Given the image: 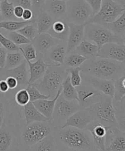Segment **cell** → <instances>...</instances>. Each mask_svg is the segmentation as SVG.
I'll list each match as a JSON object with an SVG mask.
<instances>
[{"label":"cell","mask_w":125,"mask_h":151,"mask_svg":"<svg viewBox=\"0 0 125 151\" xmlns=\"http://www.w3.org/2000/svg\"><path fill=\"white\" fill-rule=\"evenodd\" d=\"M53 135L60 150H97L87 129L66 126L57 129Z\"/></svg>","instance_id":"obj_1"},{"label":"cell","mask_w":125,"mask_h":151,"mask_svg":"<svg viewBox=\"0 0 125 151\" xmlns=\"http://www.w3.org/2000/svg\"><path fill=\"white\" fill-rule=\"evenodd\" d=\"M81 72L104 79L115 80L125 76V63L97 56L81 65Z\"/></svg>","instance_id":"obj_2"},{"label":"cell","mask_w":125,"mask_h":151,"mask_svg":"<svg viewBox=\"0 0 125 151\" xmlns=\"http://www.w3.org/2000/svg\"><path fill=\"white\" fill-rule=\"evenodd\" d=\"M51 119L46 121H35L25 125L17 132V142L20 149L29 150L31 146L39 142L57 129Z\"/></svg>","instance_id":"obj_3"},{"label":"cell","mask_w":125,"mask_h":151,"mask_svg":"<svg viewBox=\"0 0 125 151\" xmlns=\"http://www.w3.org/2000/svg\"><path fill=\"white\" fill-rule=\"evenodd\" d=\"M69 73L64 65H50L34 86L45 95L54 98Z\"/></svg>","instance_id":"obj_4"},{"label":"cell","mask_w":125,"mask_h":151,"mask_svg":"<svg viewBox=\"0 0 125 151\" xmlns=\"http://www.w3.org/2000/svg\"><path fill=\"white\" fill-rule=\"evenodd\" d=\"M84 40L92 42L97 45L98 50L105 43L113 42L124 44L125 40L113 34L104 25L94 23L85 24Z\"/></svg>","instance_id":"obj_5"},{"label":"cell","mask_w":125,"mask_h":151,"mask_svg":"<svg viewBox=\"0 0 125 151\" xmlns=\"http://www.w3.org/2000/svg\"><path fill=\"white\" fill-rule=\"evenodd\" d=\"M92 16V9L85 0H70L66 2V20L68 22L85 24Z\"/></svg>","instance_id":"obj_6"},{"label":"cell","mask_w":125,"mask_h":151,"mask_svg":"<svg viewBox=\"0 0 125 151\" xmlns=\"http://www.w3.org/2000/svg\"><path fill=\"white\" fill-rule=\"evenodd\" d=\"M80 109L78 101L67 100L61 94L56 102L50 119L57 128H61L66 120Z\"/></svg>","instance_id":"obj_7"},{"label":"cell","mask_w":125,"mask_h":151,"mask_svg":"<svg viewBox=\"0 0 125 151\" xmlns=\"http://www.w3.org/2000/svg\"><path fill=\"white\" fill-rule=\"evenodd\" d=\"M94 119L105 126H116L115 110L112 104V98L107 96L101 101L86 109Z\"/></svg>","instance_id":"obj_8"},{"label":"cell","mask_w":125,"mask_h":151,"mask_svg":"<svg viewBox=\"0 0 125 151\" xmlns=\"http://www.w3.org/2000/svg\"><path fill=\"white\" fill-rule=\"evenodd\" d=\"M124 11L125 7L114 0H103L99 11L93 15L87 23H94L104 25L116 20Z\"/></svg>","instance_id":"obj_9"},{"label":"cell","mask_w":125,"mask_h":151,"mask_svg":"<svg viewBox=\"0 0 125 151\" xmlns=\"http://www.w3.org/2000/svg\"><path fill=\"white\" fill-rule=\"evenodd\" d=\"M76 88L81 109H87L107 96L89 84L82 81L80 86L76 87Z\"/></svg>","instance_id":"obj_10"},{"label":"cell","mask_w":125,"mask_h":151,"mask_svg":"<svg viewBox=\"0 0 125 151\" xmlns=\"http://www.w3.org/2000/svg\"><path fill=\"white\" fill-rule=\"evenodd\" d=\"M8 76H12L16 79L18 82L17 90L21 88H26L29 84L30 74L28 71V65L26 59L18 67L10 69H0V81L5 80Z\"/></svg>","instance_id":"obj_11"},{"label":"cell","mask_w":125,"mask_h":151,"mask_svg":"<svg viewBox=\"0 0 125 151\" xmlns=\"http://www.w3.org/2000/svg\"><path fill=\"white\" fill-rule=\"evenodd\" d=\"M104 150L125 151V132L116 126H110L105 135Z\"/></svg>","instance_id":"obj_12"},{"label":"cell","mask_w":125,"mask_h":151,"mask_svg":"<svg viewBox=\"0 0 125 151\" xmlns=\"http://www.w3.org/2000/svg\"><path fill=\"white\" fill-rule=\"evenodd\" d=\"M15 141H17V129L9 122L4 120L0 127V151H7L17 149Z\"/></svg>","instance_id":"obj_13"},{"label":"cell","mask_w":125,"mask_h":151,"mask_svg":"<svg viewBox=\"0 0 125 151\" xmlns=\"http://www.w3.org/2000/svg\"><path fill=\"white\" fill-rule=\"evenodd\" d=\"M82 81L101 91L104 94L113 98L114 95V82L113 80L95 78L81 72Z\"/></svg>","instance_id":"obj_14"},{"label":"cell","mask_w":125,"mask_h":151,"mask_svg":"<svg viewBox=\"0 0 125 151\" xmlns=\"http://www.w3.org/2000/svg\"><path fill=\"white\" fill-rule=\"evenodd\" d=\"M98 56L121 62H125V45L117 43L103 45L98 51Z\"/></svg>","instance_id":"obj_15"},{"label":"cell","mask_w":125,"mask_h":151,"mask_svg":"<svg viewBox=\"0 0 125 151\" xmlns=\"http://www.w3.org/2000/svg\"><path fill=\"white\" fill-rule=\"evenodd\" d=\"M109 127L105 126L98 121L94 119L86 127L85 129L90 132L93 143L97 150H104L105 135Z\"/></svg>","instance_id":"obj_16"},{"label":"cell","mask_w":125,"mask_h":151,"mask_svg":"<svg viewBox=\"0 0 125 151\" xmlns=\"http://www.w3.org/2000/svg\"><path fill=\"white\" fill-rule=\"evenodd\" d=\"M61 41L53 37L48 33L38 34L31 42L36 50L37 56H42Z\"/></svg>","instance_id":"obj_17"},{"label":"cell","mask_w":125,"mask_h":151,"mask_svg":"<svg viewBox=\"0 0 125 151\" xmlns=\"http://www.w3.org/2000/svg\"><path fill=\"white\" fill-rule=\"evenodd\" d=\"M93 120V117L87 109H80L66 120L62 127L72 126L80 129H85Z\"/></svg>","instance_id":"obj_18"},{"label":"cell","mask_w":125,"mask_h":151,"mask_svg":"<svg viewBox=\"0 0 125 151\" xmlns=\"http://www.w3.org/2000/svg\"><path fill=\"white\" fill-rule=\"evenodd\" d=\"M66 55V42H61L43 55V59L46 63L51 65H64Z\"/></svg>","instance_id":"obj_19"},{"label":"cell","mask_w":125,"mask_h":151,"mask_svg":"<svg viewBox=\"0 0 125 151\" xmlns=\"http://www.w3.org/2000/svg\"><path fill=\"white\" fill-rule=\"evenodd\" d=\"M69 33L66 41V54L72 52L84 40L85 24H76L69 22Z\"/></svg>","instance_id":"obj_20"},{"label":"cell","mask_w":125,"mask_h":151,"mask_svg":"<svg viewBox=\"0 0 125 151\" xmlns=\"http://www.w3.org/2000/svg\"><path fill=\"white\" fill-rule=\"evenodd\" d=\"M37 60L33 62L26 60L28 65V71L30 74L29 84H32L39 80L44 74L46 70L50 65L45 62L42 56H38Z\"/></svg>","instance_id":"obj_21"},{"label":"cell","mask_w":125,"mask_h":151,"mask_svg":"<svg viewBox=\"0 0 125 151\" xmlns=\"http://www.w3.org/2000/svg\"><path fill=\"white\" fill-rule=\"evenodd\" d=\"M47 33L62 42H66L69 33V22L65 19L54 20Z\"/></svg>","instance_id":"obj_22"},{"label":"cell","mask_w":125,"mask_h":151,"mask_svg":"<svg viewBox=\"0 0 125 151\" xmlns=\"http://www.w3.org/2000/svg\"><path fill=\"white\" fill-rule=\"evenodd\" d=\"M44 9L54 19H65L66 2L61 0H45Z\"/></svg>","instance_id":"obj_23"},{"label":"cell","mask_w":125,"mask_h":151,"mask_svg":"<svg viewBox=\"0 0 125 151\" xmlns=\"http://www.w3.org/2000/svg\"><path fill=\"white\" fill-rule=\"evenodd\" d=\"M62 92V86L57 90L56 96L53 99H39L33 102L34 106L46 118L50 119L52 117L54 108L56 102Z\"/></svg>","instance_id":"obj_24"},{"label":"cell","mask_w":125,"mask_h":151,"mask_svg":"<svg viewBox=\"0 0 125 151\" xmlns=\"http://www.w3.org/2000/svg\"><path fill=\"white\" fill-rule=\"evenodd\" d=\"M98 51L97 45L92 42L84 40L72 52L82 55L88 59L98 56Z\"/></svg>","instance_id":"obj_25"},{"label":"cell","mask_w":125,"mask_h":151,"mask_svg":"<svg viewBox=\"0 0 125 151\" xmlns=\"http://www.w3.org/2000/svg\"><path fill=\"white\" fill-rule=\"evenodd\" d=\"M23 113L25 115V125L35 121H46L48 120L38 111L34 106V104L30 101L23 107Z\"/></svg>","instance_id":"obj_26"},{"label":"cell","mask_w":125,"mask_h":151,"mask_svg":"<svg viewBox=\"0 0 125 151\" xmlns=\"http://www.w3.org/2000/svg\"><path fill=\"white\" fill-rule=\"evenodd\" d=\"M29 150L35 151H53L60 150L55 140L53 133L46 136L39 142L31 146Z\"/></svg>","instance_id":"obj_27"},{"label":"cell","mask_w":125,"mask_h":151,"mask_svg":"<svg viewBox=\"0 0 125 151\" xmlns=\"http://www.w3.org/2000/svg\"><path fill=\"white\" fill-rule=\"evenodd\" d=\"M38 34L47 32L54 20L53 17L45 9L38 14L35 19Z\"/></svg>","instance_id":"obj_28"},{"label":"cell","mask_w":125,"mask_h":151,"mask_svg":"<svg viewBox=\"0 0 125 151\" xmlns=\"http://www.w3.org/2000/svg\"><path fill=\"white\" fill-rule=\"evenodd\" d=\"M113 34L125 40V12L114 21L104 24Z\"/></svg>","instance_id":"obj_29"},{"label":"cell","mask_w":125,"mask_h":151,"mask_svg":"<svg viewBox=\"0 0 125 151\" xmlns=\"http://www.w3.org/2000/svg\"><path fill=\"white\" fill-rule=\"evenodd\" d=\"M113 106L115 110V116L116 119L117 127L122 131H125V107L124 101H114L112 100Z\"/></svg>","instance_id":"obj_30"},{"label":"cell","mask_w":125,"mask_h":151,"mask_svg":"<svg viewBox=\"0 0 125 151\" xmlns=\"http://www.w3.org/2000/svg\"><path fill=\"white\" fill-rule=\"evenodd\" d=\"M62 96L67 100L78 101V93L75 87L71 83L70 74H68L62 83Z\"/></svg>","instance_id":"obj_31"},{"label":"cell","mask_w":125,"mask_h":151,"mask_svg":"<svg viewBox=\"0 0 125 151\" xmlns=\"http://www.w3.org/2000/svg\"><path fill=\"white\" fill-rule=\"evenodd\" d=\"M25 60L20 51L7 52L4 69L10 70L20 65Z\"/></svg>","instance_id":"obj_32"},{"label":"cell","mask_w":125,"mask_h":151,"mask_svg":"<svg viewBox=\"0 0 125 151\" xmlns=\"http://www.w3.org/2000/svg\"><path fill=\"white\" fill-rule=\"evenodd\" d=\"M12 98L11 94L0 93V127L2 126L4 119L8 114L9 105L11 102Z\"/></svg>","instance_id":"obj_33"},{"label":"cell","mask_w":125,"mask_h":151,"mask_svg":"<svg viewBox=\"0 0 125 151\" xmlns=\"http://www.w3.org/2000/svg\"><path fill=\"white\" fill-rule=\"evenodd\" d=\"M87 59L79 54L71 52L66 55L64 65L65 68L79 67Z\"/></svg>","instance_id":"obj_34"},{"label":"cell","mask_w":125,"mask_h":151,"mask_svg":"<svg viewBox=\"0 0 125 151\" xmlns=\"http://www.w3.org/2000/svg\"><path fill=\"white\" fill-rule=\"evenodd\" d=\"M0 10L3 20H13L17 18L14 16V6L13 3L9 2V0H1Z\"/></svg>","instance_id":"obj_35"},{"label":"cell","mask_w":125,"mask_h":151,"mask_svg":"<svg viewBox=\"0 0 125 151\" xmlns=\"http://www.w3.org/2000/svg\"><path fill=\"white\" fill-rule=\"evenodd\" d=\"M125 76L113 80L114 82V95L112 100L114 101H125Z\"/></svg>","instance_id":"obj_36"},{"label":"cell","mask_w":125,"mask_h":151,"mask_svg":"<svg viewBox=\"0 0 125 151\" xmlns=\"http://www.w3.org/2000/svg\"><path fill=\"white\" fill-rule=\"evenodd\" d=\"M35 20L33 19L30 21L17 22L14 20H2L0 22V29H4L6 31L12 32L17 31L25 26L31 23Z\"/></svg>","instance_id":"obj_37"},{"label":"cell","mask_w":125,"mask_h":151,"mask_svg":"<svg viewBox=\"0 0 125 151\" xmlns=\"http://www.w3.org/2000/svg\"><path fill=\"white\" fill-rule=\"evenodd\" d=\"M17 32L32 42L34 39V38L38 34L35 20L31 23L25 26L21 29L18 30Z\"/></svg>","instance_id":"obj_38"},{"label":"cell","mask_w":125,"mask_h":151,"mask_svg":"<svg viewBox=\"0 0 125 151\" xmlns=\"http://www.w3.org/2000/svg\"><path fill=\"white\" fill-rule=\"evenodd\" d=\"M19 49L26 60L33 61L38 58L36 50L32 43L19 46Z\"/></svg>","instance_id":"obj_39"},{"label":"cell","mask_w":125,"mask_h":151,"mask_svg":"<svg viewBox=\"0 0 125 151\" xmlns=\"http://www.w3.org/2000/svg\"><path fill=\"white\" fill-rule=\"evenodd\" d=\"M26 89L28 92L29 96H30V100L32 102L39 99L51 98L50 96L45 95V94H42L33 84H28Z\"/></svg>","instance_id":"obj_40"},{"label":"cell","mask_w":125,"mask_h":151,"mask_svg":"<svg viewBox=\"0 0 125 151\" xmlns=\"http://www.w3.org/2000/svg\"><path fill=\"white\" fill-rule=\"evenodd\" d=\"M66 69L70 74V81L72 84L75 87L79 86L82 83V78L81 76V67L66 68Z\"/></svg>","instance_id":"obj_41"},{"label":"cell","mask_w":125,"mask_h":151,"mask_svg":"<svg viewBox=\"0 0 125 151\" xmlns=\"http://www.w3.org/2000/svg\"><path fill=\"white\" fill-rule=\"evenodd\" d=\"M14 100L17 105L23 107L30 101V96L26 88H21L17 90L14 94Z\"/></svg>","instance_id":"obj_42"},{"label":"cell","mask_w":125,"mask_h":151,"mask_svg":"<svg viewBox=\"0 0 125 151\" xmlns=\"http://www.w3.org/2000/svg\"><path fill=\"white\" fill-rule=\"evenodd\" d=\"M8 38L18 46L31 43V40L27 39V38L17 31L10 32V33L8 34Z\"/></svg>","instance_id":"obj_43"},{"label":"cell","mask_w":125,"mask_h":151,"mask_svg":"<svg viewBox=\"0 0 125 151\" xmlns=\"http://www.w3.org/2000/svg\"><path fill=\"white\" fill-rule=\"evenodd\" d=\"M0 45L10 52L20 51L19 46L0 32Z\"/></svg>","instance_id":"obj_44"},{"label":"cell","mask_w":125,"mask_h":151,"mask_svg":"<svg viewBox=\"0 0 125 151\" xmlns=\"http://www.w3.org/2000/svg\"><path fill=\"white\" fill-rule=\"evenodd\" d=\"M45 0H32L31 11L33 12V19L36 18L43 9H44V4Z\"/></svg>","instance_id":"obj_45"},{"label":"cell","mask_w":125,"mask_h":151,"mask_svg":"<svg viewBox=\"0 0 125 151\" xmlns=\"http://www.w3.org/2000/svg\"><path fill=\"white\" fill-rule=\"evenodd\" d=\"M85 1L91 7L93 11V15H94L99 11L103 0H85Z\"/></svg>","instance_id":"obj_46"},{"label":"cell","mask_w":125,"mask_h":151,"mask_svg":"<svg viewBox=\"0 0 125 151\" xmlns=\"http://www.w3.org/2000/svg\"><path fill=\"white\" fill-rule=\"evenodd\" d=\"M13 4L15 6H19L22 7L24 9H31L32 0H12Z\"/></svg>","instance_id":"obj_47"},{"label":"cell","mask_w":125,"mask_h":151,"mask_svg":"<svg viewBox=\"0 0 125 151\" xmlns=\"http://www.w3.org/2000/svg\"><path fill=\"white\" fill-rule=\"evenodd\" d=\"M5 81L7 84L9 90H15L18 86V82L15 78L12 76H8L5 79Z\"/></svg>","instance_id":"obj_48"},{"label":"cell","mask_w":125,"mask_h":151,"mask_svg":"<svg viewBox=\"0 0 125 151\" xmlns=\"http://www.w3.org/2000/svg\"><path fill=\"white\" fill-rule=\"evenodd\" d=\"M7 54V51L0 45V69H3L4 67Z\"/></svg>","instance_id":"obj_49"},{"label":"cell","mask_w":125,"mask_h":151,"mask_svg":"<svg viewBox=\"0 0 125 151\" xmlns=\"http://www.w3.org/2000/svg\"><path fill=\"white\" fill-rule=\"evenodd\" d=\"M22 18L23 20V21H30L33 19V12L31 11V9H25L22 17Z\"/></svg>","instance_id":"obj_50"},{"label":"cell","mask_w":125,"mask_h":151,"mask_svg":"<svg viewBox=\"0 0 125 151\" xmlns=\"http://www.w3.org/2000/svg\"><path fill=\"white\" fill-rule=\"evenodd\" d=\"M24 11V9L19 6H17L14 7V16L17 18H22L23 12Z\"/></svg>","instance_id":"obj_51"},{"label":"cell","mask_w":125,"mask_h":151,"mask_svg":"<svg viewBox=\"0 0 125 151\" xmlns=\"http://www.w3.org/2000/svg\"><path fill=\"white\" fill-rule=\"evenodd\" d=\"M9 91V87L5 80L0 81V93H5Z\"/></svg>","instance_id":"obj_52"},{"label":"cell","mask_w":125,"mask_h":151,"mask_svg":"<svg viewBox=\"0 0 125 151\" xmlns=\"http://www.w3.org/2000/svg\"><path fill=\"white\" fill-rule=\"evenodd\" d=\"M114 1H117L119 4H120L121 6L125 7V0H114Z\"/></svg>","instance_id":"obj_53"},{"label":"cell","mask_w":125,"mask_h":151,"mask_svg":"<svg viewBox=\"0 0 125 151\" xmlns=\"http://www.w3.org/2000/svg\"><path fill=\"white\" fill-rule=\"evenodd\" d=\"M0 3H1V0H0ZM2 17H1V10H0V22L2 21Z\"/></svg>","instance_id":"obj_54"},{"label":"cell","mask_w":125,"mask_h":151,"mask_svg":"<svg viewBox=\"0 0 125 151\" xmlns=\"http://www.w3.org/2000/svg\"><path fill=\"white\" fill-rule=\"evenodd\" d=\"M61 1H64L67 2V1H70V0H61Z\"/></svg>","instance_id":"obj_55"}]
</instances>
